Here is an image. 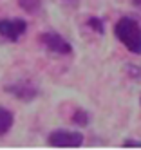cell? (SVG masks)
<instances>
[{
	"label": "cell",
	"mask_w": 141,
	"mask_h": 150,
	"mask_svg": "<svg viewBox=\"0 0 141 150\" xmlns=\"http://www.w3.org/2000/svg\"><path fill=\"white\" fill-rule=\"evenodd\" d=\"M27 29V22L22 18H4L0 20V35L4 38L16 42Z\"/></svg>",
	"instance_id": "obj_4"
},
{
	"label": "cell",
	"mask_w": 141,
	"mask_h": 150,
	"mask_svg": "<svg viewBox=\"0 0 141 150\" xmlns=\"http://www.w3.org/2000/svg\"><path fill=\"white\" fill-rule=\"evenodd\" d=\"M123 146H128V148H141V141H136V139H127L123 143Z\"/></svg>",
	"instance_id": "obj_10"
},
{
	"label": "cell",
	"mask_w": 141,
	"mask_h": 150,
	"mask_svg": "<svg viewBox=\"0 0 141 150\" xmlns=\"http://www.w3.org/2000/svg\"><path fill=\"white\" fill-rule=\"evenodd\" d=\"M40 44L45 45L51 52H56V54H71L72 52V47L67 40H65L62 35L54 33V31H47V33H42L38 36Z\"/></svg>",
	"instance_id": "obj_3"
},
{
	"label": "cell",
	"mask_w": 141,
	"mask_h": 150,
	"mask_svg": "<svg viewBox=\"0 0 141 150\" xmlns=\"http://www.w3.org/2000/svg\"><path fill=\"white\" fill-rule=\"evenodd\" d=\"M114 35L118 40L134 54H141V25L130 16L119 18L114 25Z\"/></svg>",
	"instance_id": "obj_1"
},
{
	"label": "cell",
	"mask_w": 141,
	"mask_h": 150,
	"mask_svg": "<svg viewBox=\"0 0 141 150\" xmlns=\"http://www.w3.org/2000/svg\"><path fill=\"white\" fill-rule=\"evenodd\" d=\"M132 4H134L137 9H141V0H132Z\"/></svg>",
	"instance_id": "obj_11"
},
{
	"label": "cell",
	"mask_w": 141,
	"mask_h": 150,
	"mask_svg": "<svg viewBox=\"0 0 141 150\" xmlns=\"http://www.w3.org/2000/svg\"><path fill=\"white\" fill-rule=\"evenodd\" d=\"M72 121L76 123V125H87L89 123V114H87L85 110H81V109H78L74 114H72Z\"/></svg>",
	"instance_id": "obj_8"
},
{
	"label": "cell",
	"mask_w": 141,
	"mask_h": 150,
	"mask_svg": "<svg viewBox=\"0 0 141 150\" xmlns=\"http://www.w3.org/2000/svg\"><path fill=\"white\" fill-rule=\"evenodd\" d=\"M89 25L96 31V33H103V24H101V20H98V18H89Z\"/></svg>",
	"instance_id": "obj_9"
},
{
	"label": "cell",
	"mask_w": 141,
	"mask_h": 150,
	"mask_svg": "<svg viewBox=\"0 0 141 150\" xmlns=\"http://www.w3.org/2000/svg\"><path fill=\"white\" fill-rule=\"evenodd\" d=\"M7 92H11V94H15L16 98H20V100H24V101H31L35 96L38 94V91L33 87V85H29V83H26V81H22V83H16V85H9V87L6 89Z\"/></svg>",
	"instance_id": "obj_5"
},
{
	"label": "cell",
	"mask_w": 141,
	"mask_h": 150,
	"mask_svg": "<svg viewBox=\"0 0 141 150\" xmlns=\"http://www.w3.org/2000/svg\"><path fill=\"white\" fill-rule=\"evenodd\" d=\"M15 120H13V114H11L7 109H2L0 107V136H4L9 132V128L13 127Z\"/></svg>",
	"instance_id": "obj_6"
},
{
	"label": "cell",
	"mask_w": 141,
	"mask_h": 150,
	"mask_svg": "<svg viewBox=\"0 0 141 150\" xmlns=\"http://www.w3.org/2000/svg\"><path fill=\"white\" fill-rule=\"evenodd\" d=\"M51 146L56 148H78L83 143V134L71 132V130H54L47 137Z\"/></svg>",
	"instance_id": "obj_2"
},
{
	"label": "cell",
	"mask_w": 141,
	"mask_h": 150,
	"mask_svg": "<svg viewBox=\"0 0 141 150\" xmlns=\"http://www.w3.org/2000/svg\"><path fill=\"white\" fill-rule=\"evenodd\" d=\"M18 6L26 13H36L42 6V0H18Z\"/></svg>",
	"instance_id": "obj_7"
}]
</instances>
